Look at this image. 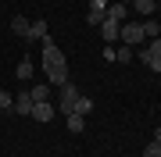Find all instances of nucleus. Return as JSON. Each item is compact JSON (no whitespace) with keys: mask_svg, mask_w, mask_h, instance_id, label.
I'll list each match as a JSON object with an SVG mask.
<instances>
[{"mask_svg":"<svg viewBox=\"0 0 161 157\" xmlns=\"http://www.w3.org/2000/svg\"><path fill=\"white\" fill-rule=\"evenodd\" d=\"M108 18V0H90V11H86V25H100Z\"/></svg>","mask_w":161,"mask_h":157,"instance_id":"nucleus-4","label":"nucleus"},{"mask_svg":"<svg viewBox=\"0 0 161 157\" xmlns=\"http://www.w3.org/2000/svg\"><path fill=\"white\" fill-rule=\"evenodd\" d=\"M143 157H161V143H154V139H150V143L143 146Z\"/></svg>","mask_w":161,"mask_h":157,"instance_id":"nucleus-20","label":"nucleus"},{"mask_svg":"<svg viewBox=\"0 0 161 157\" xmlns=\"http://www.w3.org/2000/svg\"><path fill=\"white\" fill-rule=\"evenodd\" d=\"M154 143H161V125H158V128H154Z\"/></svg>","mask_w":161,"mask_h":157,"instance_id":"nucleus-23","label":"nucleus"},{"mask_svg":"<svg viewBox=\"0 0 161 157\" xmlns=\"http://www.w3.org/2000/svg\"><path fill=\"white\" fill-rule=\"evenodd\" d=\"M118 4H132V0H118Z\"/></svg>","mask_w":161,"mask_h":157,"instance_id":"nucleus-24","label":"nucleus"},{"mask_svg":"<svg viewBox=\"0 0 161 157\" xmlns=\"http://www.w3.org/2000/svg\"><path fill=\"white\" fill-rule=\"evenodd\" d=\"M29 29H32V22H29L25 14H14V18H11V32H14V36L29 39Z\"/></svg>","mask_w":161,"mask_h":157,"instance_id":"nucleus-6","label":"nucleus"},{"mask_svg":"<svg viewBox=\"0 0 161 157\" xmlns=\"http://www.w3.org/2000/svg\"><path fill=\"white\" fill-rule=\"evenodd\" d=\"M150 68H154V71H161V57H154V61H150Z\"/></svg>","mask_w":161,"mask_h":157,"instance_id":"nucleus-22","label":"nucleus"},{"mask_svg":"<svg viewBox=\"0 0 161 157\" xmlns=\"http://www.w3.org/2000/svg\"><path fill=\"white\" fill-rule=\"evenodd\" d=\"M47 82H50V86H64V82H72V79H68V68H50V71H47Z\"/></svg>","mask_w":161,"mask_h":157,"instance_id":"nucleus-11","label":"nucleus"},{"mask_svg":"<svg viewBox=\"0 0 161 157\" xmlns=\"http://www.w3.org/2000/svg\"><path fill=\"white\" fill-rule=\"evenodd\" d=\"M11 111H18V114H32V97H29V89L14 97V107H11Z\"/></svg>","mask_w":161,"mask_h":157,"instance_id":"nucleus-8","label":"nucleus"},{"mask_svg":"<svg viewBox=\"0 0 161 157\" xmlns=\"http://www.w3.org/2000/svg\"><path fill=\"white\" fill-rule=\"evenodd\" d=\"M54 114H58V104H50V100H40V104H32V118H36V122H50Z\"/></svg>","mask_w":161,"mask_h":157,"instance_id":"nucleus-5","label":"nucleus"},{"mask_svg":"<svg viewBox=\"0 0 161 157\" xmlns=\"http://www.w3.org/2000/svg\"><path fill=\"white\" fill-rule=\"evenodd\" d=\"M14 75L22 79V82H29V79H32V61H29V57H25V61H18V68H14Z\"/></svg>","mask_w":161,"mask_h":157,"instance_id":"nucleus-15","label":"nucleus"},{"mask_svg":"<svg viewBox=\"0 0 161 157\" xmlns=\"http://www.w3.org/2000/svg\"><path fill=\"white\" fill-rule=\"evenodd\" d=\"M125 14H129L125 4H108V18L111 22H125Z\"/></svg>","mask_w":161,"mask_h":157,"instance_id":"nucleus-14","label":"nucleus"},{"mask_svg":"<svg viewBox=\"0 0 161 157\" xmlns=\"http://www.w3.org/2000/svg\"><path fill=\"white\" fill-rule=\"evenodd\" d=\"M32 104H40V100H50V82H36V86L29 89Z\"/></svg>","mask_w":161,"mask_h":157,"instance_id":"nucleus-10","label":"nucleus"},{"mask_svg":"<svg viewBox=\"0 0 161 157\" xmlns=\"http://www.w3.org/2000/svg\"><path fill=\"white\" fill-rule=\"evenodd\" d=\"M118 39L125 43V47H136V43H143V25H140V22H129V25H122Z\"/></svg>","mask_w":161,"mask_h":157,"instance_id":"nucleus-3","label":"nucleus"},{"mask_svg":"<svg viewBox=\"0 0 161 157\" xmlns=\"http://www.w3.org/2000/svg\"><path fill=\"white\" fill-rule=\"evenodd\" d=\"M11 107H14V97L7 89H0V111H11Z\"/></svg>","mask_w":161,"mask_h":157,"instance_id":"nucleus-19","label":"nucleus"},{"mask_svg":"<svg viewBox=\"0 0 161 157\" xmlns=\"http://www.w3.org/2000/svg\"><path fill=\"white\" fill-rule=\"evenodd\" d=\"M68 118V132H82V128H86V118L82 114H64Z\"/></svg>","mask_w":161,"mask_h":157,"instance_id":"nucleus-17","label":"nucleus"},{"mask_svg":"<svg viewBox=\"0 0 161 157\" xmlns=\"http://www.w3.org/2000/svg\"><path fill=\"white\" fill-rule=\"evenodd\" d=\"M150 54H154V57H161V36H158V39H150V47H147Z\"/></svg>","mask_w":161,"mask_h":157,"instance_id":"nucleus-21","label":"nucleus"},{"mask_svg":"<svg viewBox=\"0 0 161 157\" xmlns=\"http://www.w3.org/2000/svg\"><path fill=\"white\" fill-rule=\"evenodd\" d=\"M132 7H136V11L143 14V18H150V14L158 11V0H132Z\"/></svg>","mask_w":161,"mask_h":157,"instance_id":"nucleus-13","label":"nucleus"},{"mask_svg":"<svg viewBox=\"0 0 161 157\" xmlns=\"http://www.w3.org/2000/svg\"><path fill=\"white\" fill-rule=\"evenodd\" d=\"M90 111H93V100H90L86 93H79V100H75V107H72V114H82V118H86Z\"/></svg>","mask_w":161,"mask_h":157,"instance_id":"nucleus-12","label":"nucleus"},{"mask_svg":"<svg viewBox=\"0 0 161 157\" xmlns=\"http://www.w3.org/2000/svg\"><path fill=\"white\" fill-rule=\"evenodd\" d=\"M47 36H50V25H47L43 18H36L32 29H29V43H32V39H47Z\"/></svg>","mask_w":161,"mask_h":157,"instance_id":"nucleus-9","label":"nucleus"},{"mask_svg":"<svg viewBox=\"0 0 161 157\" xmlns=\"http://www.w3.org/2000/svg\"><path fill=\"white\" fill-rule=\"evenodd\" d=\"M140 25H143V36H150V39H158V36H161V22H150V18H143Z\"/></svg>","mask_w":161,"mask_h":157,"instance_id":"nucleus-16","label":"nucleus"},{"mask_svg":"<svg viewBox=\"0 0 161 157\" xmlns=\"http://www.w3.org/2000/svg\"><path fill=\"white\" fill-rule=\"evenodd\" d=\"M118 32H122V25H118V22H111V18H104V22H100V36H104L108 43H115V39H118Z\"/></svg>","mask_w":161,"mask_h":157,"instance_id":"nucleus-7","label":"nucleus"},{"mask_svg":"<svg viewBox=\"0 0 161 157\" xmlns=\"http://www.w3.org/2000/svg\"><path fill=\"white\" fill-rule=\"evenodd\" d=\"M158 14H161V0H158Z\"/></svg>","mask_w":161,"mask_h":157,"instance_id":"nucleus-25","label":"nucleus"},{"mask_svg":"<svg viewBox=\"0 0 161 157\" xmlns=\"http://www.w3.org/2000/svg\"><path fill=\"white\" fill-rule=\"evenodd\" d=\"M43 43V68L50 71V68H68V61H64V50H58V43L47 36V39H40Z\"/></svg>","mask_w":161,"mask_h":157,"instance_id":"nucleus-1","label":"nucleus"},{"mask_svg":"<svg viewBox=\"0 0 161 157\" xmlns=\"http://www.w3.org/2000/svg\"><path fill=\"white\" fill-rule=\"evenodd\" d=\"M132 57H136V54H132V47H118V50H115V61H118V64H129Z\"/></svg>","mask_w":161,"mask_h":157,"instance_id":"nucleus-18","label":"nucleus"},{"mask_svg":"<svg viewBox=\"0 0 161 157\" xmlns=\"http://www.w3.org/2000/svg\"><path fill=\"white\" fill-rule=\"evenodd\" d=\"M75 100H79V89H75L72 82H64V86H61V97H58V111H61V114H72Z\"/></svg>","mask_w":161,"mask_h":157,"instance_id":"nucleus-2","label":"nucleus"}]
</instances>
